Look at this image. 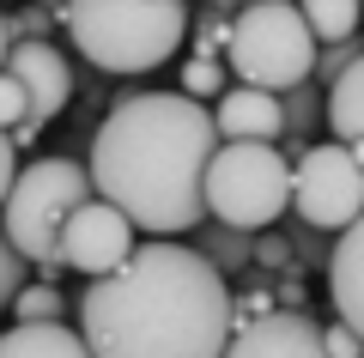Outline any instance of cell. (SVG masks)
Here are the masks:
<instances>
[{
	"label": "cell",
	"instance_id": "cell-17",
	"mask_svg": "<svg viewBox=\"0 0 364 358\" xmlns=\"http://www.w3.org/2000/svg\"><path fill=\"white\" fill-rule=\"evenodd\" d=\"M304 25H310L316 43H340V37H358V0H298Z\"/></svg>",
	"mask_w": 364,
	"mask_h": 358
},
{
	"label": "cell",
	"instance_id": "cell-3",
	"mask_svg": "<svg viewBox=\"0 0 364 358\" xmlns=\"http://www.w3.org/2000/svg\"><path fill=\"white\" fill-rule=\"evenodd\" d=\"M61 31L97 73H152L188 37V0H61Z\"/></svg>",
	"mask_w": 364,
	"mask_h": 358
},
{
	"label": "cell",
	"instance_id": "cell-5",
	"mask_svg": "<svg viewBox=\"0 0 364 358\" xmlns=\"http://www.w3.org/2000/svg\"><path fill=\"white\" fill-rule=\"evenodd\" d=\"M207 219H225L237 231L279 225L291 201V158L273 140H219L200 170Z\"/></svg>",
	"mask_w": 364,
	"mask_h": 358
},
{
	"label": "cell",
	"instance_id": "cell-1",
	"mask_svg": "<svg viewBox=\"0 0 364 358\" xmlns=\"http://www.w3.org/2000/svg\"><path fill=\"white\" fill-rule=\"evenodd\" d=\"M79 340L97 358H219L231 280L188 237H146L73 298Z\"/></svg>",
	"mask_w": 364,
	"mask_h": 358
},
{
	"label": "cell",
	"instance_id": "cell-19",
	"mask_svg": "<svg viewBox=\"0 0 364 358\" xmlns=\"http://www.w3.org/2000/svg\"><path fill=\"white\" fill-rule=\"evenodd\" d=\"M225 79H231V67H225L219 55H188V61H182V98L213 103L225 91Z\"/></svg>",
	"mask_w": 364,
	"mask_h": 358
},
{
	"label": "cell",
	"instance_id": "cell-7",
	"mask_svg": "<svg viewBox=\"0 0 364 358\" xmlns=\"http://www.w3.org/2000/svg\"><path fill=\"white\" fill-rule=\"evenodd\" d=\"M291 219L328 231L334 237L340 225H358L364 213V158L358 146L346 140H310L298 158H291Z\"/></svg>",
	"mask_w": 364,
	"mask_h": 358
},
{
	"label": "cell",
	"instance_id": "cell-25",
	"mask_svg": "<svg viewBox=\"0 0 364 358\" xmlns=\"http://www.w3.org/2000/svg\"><path fill=\"white\" fill-rule=\"evenodd\" d=\"M13 170H18V152H13V140H6V128H0V201H6V182H13Z\"/></svg>",
	"mask_w": 364,
	"mask_h": 358
},
{
	"label": "cell",
	"instance_id": "cell-23",
	"mask_svg": "<svg viewBox=\"0 0 364 358\" xmlns=\"http://www.w3.org/2000/svg\"><path fill=\"white\" fill-rule=\"evenodd\" d=\"M358 328H352V322H340L334 316V328H322V358H358Z\"/></svg>",
	"mask_w": 364,
	"mask_h": 358
},
{
	"label": "cell",
	"instance_id": "cell-13",
	"mask_svg": "<svg viewBox=\"0 0 364 358\" xmlns=\"http://www.w3.org/2000/svg\"><path fill=\"white\" fill-rule=\"evenodd\" d=\"M358 79H364V61L340 67V73L322 85V128H328V140H346V146L364 140V122H358V91L364 85Z\"/></svg>",
	"mask_w": 364,
	"mask_h": 358
},
{
	"label": "cell",
	"instance_id": "cell-21",
	"mask_svg": "<svg viewBox=\"0 0 364 358\" xmlns=\"http://www.w3.org/2000/svg\"><path fill=\"white\" fill-rule=\"evenodd\" d=\"M25 280H31V261L18 256V249L6 243V231H0V310L13 304V292H18Z\"/></svg>",
	"mask_w": 364,
	"mask_h": 358
},
{
	"label": "cell",
	"instance_id": "cell-8",
	"mask_svg": "<svg viewBox=\"0 0 364 358\" xmlns=\"http://www.w3.org/2000/svg\"><path fill=\"white\" fill-rule=\"evenodd\" d=\"M134 249V225L122 206H109L104 194H85L73 213L61 219V261L67 273H109Z\"/></svg>",
	"mask_w": 364,
	"mask_h": 358
},
{
	"label": "cell",
	"instance_id": "cell-11",
	"mask_svg": "<svg viewBox=\"0 0 364 358\" xmlns=\"http://www.w3.org/2000/svg\"><path fill=\"white\" fill-rule=\"evenodd\" d=\"M213 128L219 140H279V91H261V85H225L213 98Z\"/></svg>",
	"mask_w": 364,
	"mask_h": 358
},
{
	"label": "cell",
	"instance_id": "cell-22",
	"mask_svg": "<svg viewBox=\"0 0 364 358\" xmlns=\"http://www.w3.org/2000/svg\"><path fill=\"white\" fill-rule=\"evenodd\" d=\"M55 25H61V19H55L49 6H37V0L18 6V13H6V37H49Z\"/></svg>",
	"mask_w": 364,
	"mask_h": 358
},
{
	"label": "cell",
	"instance_id": "cell-16",
	"mask_svg": "<svg viewBox=\"0 0 364 358\" xmlns=\"http://www.w3.org/2000/svg\"><path fill=\"white\" fill-rule=\"evenodd\" d=\"M13 322H67L73 316V298L61 292V280H43V273H31L25 285L13 292Z\"/></svg>",
	"mask_w": 364,
	"mask_h": 358
},
{
	"label": "cell",
	"instance_id": "cell-9",
	"mask_svg": "<svg viewBox=\"0 0 364 358\" xmlns=\"http://www.w3.org/2000/svg\"><path fill=\"white\" fill-rule=\"evenodd\" d=\"M0 67L25 85V122H43L49 128L55 115L73 103V67H67V55L49 37H13Z\"/></svg>",
	"mask_w": 364,
	"mask_h": 358
},
{
	"label": "cell",
	"instance_id": "cell-14",
	"mask_svg": "<svg viewBox=\"0 0 364 358\" xmlns=\"http://www.w3.org/2000/svg\"><path fill=\"white\" fill-rule=\"evenodd\" d=\"M182 237H188V243H195L200 256H207L213 268L225 273V280H237V273L249 268V231L225 225V219H200V225H188Z\"/></svg>",
	"mask_w": 364,
	"mask_h": 358
},
{
	"label": "cell",
	"instance_id": "cell-10",
	"mask_svg": "<svg viewBox=\"0 0 364 358\" xmlns=\"http://www.w3.org/2000/svg\"><path fill=\"white\" fill-rule=\"evenodd\" d=\"M225 352H237V358H322V322L304 304H273L255 322L225 334Z\"/></svg>",
	"mask_w": 364,
	"mask_h": 358
},
{
	"label": "cell",
	"instance_id": "cell-28",
	"mask_svg": "<svg viewBox=\"0 0 364 358\" xmlns=\"http://www.w3.org/2000/svg\"><path fill=\"white\" fill-rule=\"evenodd\" d=\"M188 6H195V0H188ZM231 6H237V0H231Z\"/></svg>",
	"mask_w": 364,
	"mask_h": 358
},
{
	"label": "cell",
	"instance_id": "cell-26",
	"mask_svg": "<svg viewBox=\"0 0 364 358\" xmlns=\"http://www.w3.org/2000/svg\"><path fill=\"white\" fill-rule=\"evenodd\" d=\"M6 43H13V37H6V13H0V61H6Z\"/></svg>",
	"mask_w": 364,
	"mask_h": 358
},
{
	"label": "cell",
	"instance_id": "cell-15",
	"mask_svg": "<svg viewBox=\"0 0 364 358\" xmlns=\"http://www.w3.org/2000/svg\"><path fill=\"white\" fill-rule=\"evenodd\" d=\"M0 352H6V358H18V352L79 358V352H85V340H79V328H67V322H13V328L0 334Z\"/></svg>",
	"mask_w": 364,
	"mask_h": 358
},
{
	"label": "cell",
	"instance_id": "cell-18",
	"mask_svg": "<svg viewBox=\"0 0 364 358\" xmlns=\"http://www.w3.org/2000/svg\"><path fill=\"white\" fill-rule=\"evenodd\" d=\"M200 13H188V55H219L225 61V31H231V0H195Z\"/></svg>",
	"mask_w": 364,
	"mask_h": 358
},
{
	"label": "cell",
	"instance_id": "cell-2",
	"mask_svg": "<svg viewBox=\"0 0 364 358\" xmlns=\"http://www.w3.org/2000/svg\"><path fill=\"white\" fill-rule=\"evenodd\" d=\"M219 128L200 98L182 91H122L109 115L91 128V194L128 213L146 237H182L207 219L200 170H207Z\"/></svg>",
	"mask_w": 364,
	"mask_h": 358
},
{
	"label": "cell",
	"instance_id": "cell-12",
	"mask_svg": "<svg viewBox=\"0 0 364 358\" xmlns=\"http://www.w3.org/2000/svg\"><path fill=\"white\" fill-rule=\"evenodd\" d=\"M322 273H328V292H334V316L358 328V322H364V292H358V273H364V231H358V225H340L334 237H328Z\"/></svg>",
	"mask_w": 364,
	"mask_h": 358
},
{
	"label": "cell",
	"instance_id": "cell-24",
	"mask_svg": "<svg viewBox=\"0 0 364 358\" xmlns=\"http://www.w3.org/2000/svg\"><path fill=\"white\" fill-rule=\"evenodd\" d=\"M13 122H25V85L0 67V128H13Z\"/></svg>",
	"mask_w": 364,
	"mask_h": 358
},
{
	"label": "cell",
	"instance_id": "cell-27",
	"mask_svg": "<svg viewBox=\"0 0 364 358\" xmlns=\"http://www.w3.org/2000/svg\"><path fill=\"white\" fill-rule=\"evenodd\" d=\"M37 6H49V13H61V0H37Z\"/></svg>",
	"mask_w": 364,
	"mask_h": 358
},
{
	"label": "cell",
	"instance_id": "cell-20",
	"mask_svg": "<svg viewBox=\"0 0 364 358\" xmlns=\"http://www.w3.org/2000/svg\"><path fill=\"white\" fill-rule=\"evenodd\" d=\"M279 231H286V243H291V256L304 261V268H322L328 261V231H316V225H304V219H279Z\"/></svg>",
	"mask_w": 364,
	"mask_h": 358
},
{
	"label": "cell",
	"instance_id": "cell-6",
	"mask_svg": "<svg viewBox=\"0 0 364 358\" xmlns=\"http://www.w3.org/2000/svg\"><path fill=\"white\" fill-rule=\"evenodd\" d=\"M316 37L304 25L298 0H237L231 31H225V67L243 85L286 91L298 79H310Z\"/></svg>",
	"mask_w": 364,
	"mask_h": 358
},
{
	"label": "cell",
	"instance_id": "cell-4",
	"mask_svg": "<svg viewBox=\"0 0 364 358\" xmlns=\"http://www.w3.org/2000/svg\"><path fill=\"white\" fill-rule=\"evenodd\" d=\"M91 194V177L79 158H31L25 170H13L6 201H0V231L6 243L31 261V273L55 280L67 273L61 261V219Z\"/></svg>",
	"mask_w": 364,
	"mask_h": 358
}]
</instances>
